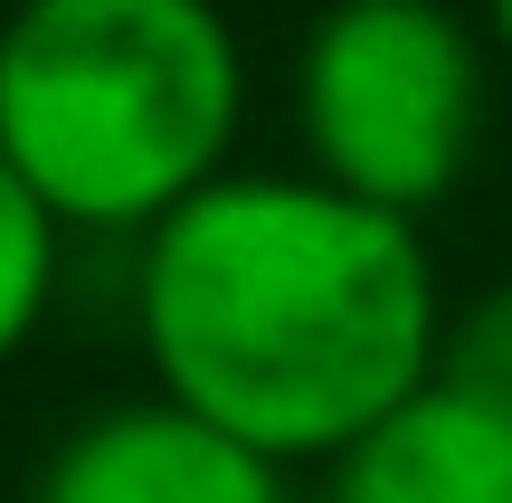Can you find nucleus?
<instances>
[{
    "label": "nucleus",
    "instance_id": "423d86ee",
    "mask_svg": "<svg viewBox=\"0 0 512 503\" xmlns=\"http://www.w3.org/2000/svg\"><path fill=\"white\" fill-rule=\"evenodd\" d=\"M67 247L76 238L29 200V181L0 162V371H19V361L48 342L57 295H67Z\"/></svg>",
    "mask_w": 512,
    "mask_h": 503
},
{
    "label": "nucleus",
    "instance_id": "f257e3e1",
    "mask_svg": "<svg viewBox=\"0 0 512 503\" xmlns=\"http://www.w3.org/2000/svg\"><path fill=\"white\" fill-rule=\"evenodd\" d=\"M133 342L171 409L304 475L437 380L446 276L418 219L238 162L133 238Z\"/></svg>",
    "mask_w": 512,
    "mask_h": 503
},
{
    "label": "nucleus",
    "instance_id": "6e6552de",
    "mask_svg": "<svg viewBox=\"0 0 512 503\" xmlns=\"http://www.w3.org/2000/svg\"><path fill=\"white\" fill-rule=\"evenodd\" d=\"M484 38H494V48L512 57V0H484Z\"/></svg>",
    "mask_w": 512,
    "mask_h": 503
},
{
    "label": "nucleus",
    "instance_id": "39448f33",
    "mask_svg": "<svg viewBox=\"0 0 512 503\" xmlns=\"http://www.w3.org/2000/svg\"><path fill=\"white\" fill-rule=\"evenodd\" d=\"M304 503H512V418L427 380L351 456H332Z\"/></svg>",
    "mask_w": 512,
    "mask_h": 503
},
{
    "label": "nucleus",
    "instance_id": "f03ea898",
    "mask_svg": "<svg viewBox=\"0 0 512 503\" xmlns=\"http://www.w3.org/2000/svg\"><path fill=\"white\" fill-rule=\"evenodd\" d=\"M247 48L219 0H10L0 162L67 238H152L238 171Z\"/></svg>",
    "mask_w": 512,
    "mask_h": 503
},
{
    "label": "nucleus",
    "instance_id": "0eeeda50",
    "mask_svg": "<svg viewBox=\"0 0 512 503\" xmlns=\"http://www.w3.org/2000/svg\"><path fill=\"white\" fill-rule=\"evenodd\" d=\"M437 380L512 418V276H503V285H484V295H465V304H446Z\"/></svg>",
    "mask_w": 512,
    "mask_h": 503
},
{
    "label": "nucleus",
    "instance_id": "7ed1b4c3",
    "mask_svg": "<svg viewBox=\"0 0 512 503\" xmlns=\"http://www.w3.org/2000/svg\"><path fill=\"white\" fill-rule=\"evenodd\" d=\"M494 114L484 38L456 0H332L294 48L304 171L389 219H427L465 190Z\"/></svg>",
    "mask_w": 512,
    "mask_h": 503
},
{
    "label": "nucleus",
    "instance_id": "20e7f679",
    "mask_svg": "<svg viewBox=\"0 0 512 503\" xmlns=\"http://www.w3.org/2000/svg\"><path fill=\"white\" fill-rule=\"evenodd\" d=\"M29 503H304L285 466L219 437L209 418L171 409L162 390H133L57 428L38 456Z\"/></svg>",
    "mask_w": 512,
    "mask_h": 503
}]
</instances>
